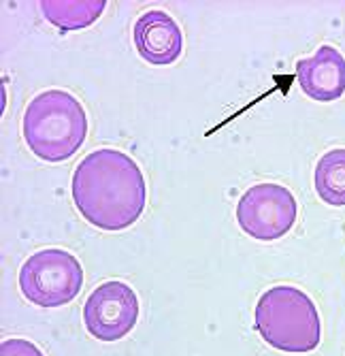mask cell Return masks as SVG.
Here are the masks:
<instances>
[{
  "mask_svg": "<svg viewBox=\"0 0 345 356\" xmlns=\"http://www.w3.org/2000/svg\"><path fill=\"white\" fill-rule=\"evenodd\" d=\"M73 203L92 226L124 231L145 211L147 186L137 160L119 149L87 154L73 173Z\"/></svg>",
  "mask_w": 345,
  "mask_h": 356,
  "instance_id": "6da1fadb",
  "label": "cell"
},
{
  "mask_svg": "<svg viewBox=\"0 0 345 356\" xmlns=\"http://www.w3.org/2000/svg\"><path fill=\"white\" fill-rule=\"evenodd\" d=\"M22 135L37 158L45 163H65L87 137L85 109L67 90H45L28 103Z\"/></svg>",
  "mask_w": 345,
  "mask_h": 356,
  "instance_id": "7a4b0ae2",
  "label": "cell"
},
{
  "mask_svg": "<svg viewBox=\"0 0 345 356\" xmlns=\"http://www.w3.org/2000/svg\"><path fill=\"white\" fill-rule=\"evenodd\" d=\"M254 322L260 337L281 352H313L322 339L318 307L296 286L269 288L258 299Z\"/></svg>",
  "mask_w": 345,
  "mask_h": 356,
  "instance_id": "3957f363",
  "label": "cell"
},
{
  "mask_svg": "<svg viewBox=\"0 0 345 356\" xmlns=\"http://www.w3.org/2000/svg\"><path fill=\"white\" fill-rule=\"evenodd\" d=\"M83 288V267L67 250L47 248L30 254L19 269L22 295L37 307H62Z\"/></svg>",
  "mask_w": 345,
  "mask_h": 356,
  "instance_id": "277c9868",
  "label": "cell"
},
{
  "mask_svg": "<svg viewBox=\"0 0 345 356\" xmlns=\"http://www.w3.org/2000/svg\"><path fill=\"white\" fill-rule=\"evenodd\" d=\"M298 216L294 194L279 184H256L237 203L241 231L258 241H275L290 233Z\"/></svg>",
  "mask_w": 345,
  "mask_h": 356,
  "instance_id": "5b68a950",
  "label": "cell"
},
{
  "mask_svg": "<svg viewBox=\"0 0 345 356\" xmlns=\"http://www.w3.org/2000/svg\"><path fill=\"white\" fill-rule=\"evenodd\" d=\"M139 297L126 282L111 280L92 290L83 305L85 331L99 341H119L139 322Z\"/></svg>",
  "mask_w": 345,
  "mask_h": 356,
  "instance_id": "8992f818",
  "label": "cell"
},
{
  "mask_svg": "<svg viewBox=\"0 0 345 356\" xmlns=\"http://www.w3.org/2000/svg\"><path fill=\"white\" fill-rule=\"evenodd\" d=\"M133 39L137 54L153 67H169L183 51V32L179 24L160 9H151L135 22Z\"/></svg>",
  "mask_w": 345,
  "mask_h": 356,
  "instance_id": "52a82bcc",
  "label": "cell"
},
{
  "mask_svg": "<svg viewBox=\"0 0 345 356\" xmlns=\"http://www.w3.org/2000/svg\"><path fill=\"white\" fill-rule=\"evenodd\" d=\"M301 90L318 103H333L345 94V58L333 45H322L311 58L296 62Z\"/></svg>",
  "mask_w": 345,
  "mask_h": 356,
  "instance_id": "ba28073f",
  "label": "cell"
},
{
  "mask_svg": "<svg viewBox=\"0 0 345 356\" xmlns=\"http://www.w3.org/2000/svg\"><path fill=\"white\" fill-rule=\"evenodd\" d=\"M107 3L105 0H43L41 11L60 30H79L96 22Z\"/></svg>",
  "mask_w": 345,
  "mask_h": 356,
  "instance_id": "9c48e42d",
  "label": "cell"
},
{
  "mask_svg": "<svg viewBox=\"0 0 345 356\" xmlns=\"http://www.w3.org/2000/svg\"><path fill=\"white\" fill-rule=\"evenodd\" d=\"M313 188L330 207H345V147L326 152L313 171Z\"/></svg>",
  "mask_w": 345,
  "mask_h": 356,
  "instance_id": "30bf717a",
  "label": "cell"
},
{
  "mask_svg": "<svg viewBox=\"0 0 345 356\" xmlns=\"http://www.w3.org/2000/svg\"><path fill=\"white\" fill-rule=\"evenodd\" d=\"M0 356H45V354L30 339L13 337V339H5L0 343Z\"/></svg>",
  "mask_w": 345,
  "mask_h": 356,
  "instance_id": "8fae6325",
  "label": "cell"
}]
</instances>
